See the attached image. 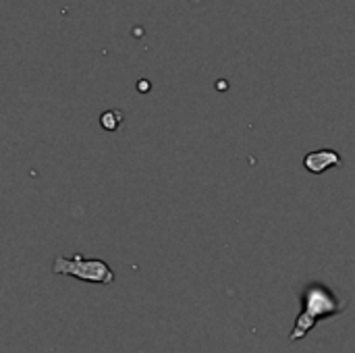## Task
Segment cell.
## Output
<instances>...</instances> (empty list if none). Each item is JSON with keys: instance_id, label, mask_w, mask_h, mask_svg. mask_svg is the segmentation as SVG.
I'll use <instances>...</instances> for the list:
<instances>
[{"instance_id": "cell-1", "label": "cell", "mask_w": 355, "mask_h": 353, "mask_svg": "<svg viewBox=\"0 0 355 353\" xmlns=\"http://www.w3.org/2000/svg\"><path fill=\"white\" fill-rule=\"evenodd\" d=\"M302 312L295 320V327L289 335V339L302 341L318 322L339 316L347 310V302L337 295L335 289H331L324 283H308L302 289Z\"/></svg>"}, {"instance_id": "cell-2", "label": "cell", "mask_w": 355, "mask_h": 353, "mask_svg": "<svg viewBox=\"0 0 355 353\" xmlns=\"http://www.w3.org/2000/svg\"><path fill=\"white\" fill-rule=\"evenodd\" d=\"M54 275H69L85 283H98V285H112L114 273L104 260H87L81 254H75L73 258L58 256L52 264Z\"/></svg>"}, {"instance_id": "cell-3", "label": "cell", "mask_w": 355, "mask_h": 353, "mask_svg": "<svg viewBox=\"0 0 355 353\" xmlns=\"http://www.w3.org/2000/svg\"><path fill=\"white\" fill-rule=\"evenodd\" d=\"M341 164H343V158L337 150H316L304 158V166L312 175H322L329 169H337Z\"/></svg>"}, {"instance_id": "cell-4", "label": "cell", "mask_w": 355, "mask_h": 353, "mask_svg": "<svg viewBox=\"0 0 355 353\" xmlns=\"http://www.w3.org/2000/svg\"><path fill=\"white\" fill-rule=\"evenodd\" d=\"M123 123V112L121 110H106L102 117H100V125L106 129V131H116Z\"/></svg>"}]
</instances>
